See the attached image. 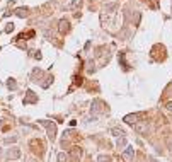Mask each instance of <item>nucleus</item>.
<instances>
[{"mask_svg":"<svg viewBox=\"0 0 172 162\" xmlns=\"http://www.w3.org/2000/svg\"><path fill=\"white\" fill-rule=\"evenodd\" d=\"M167 109H169V111H172V102H167Z\"/></svg>","mask_w":172,"mask_h":162,"instance_id":"nucleus-13","label":"nucleus"},{"mask_svg":"<svg viewBox=\"0 0 172 162\" xmlns=\"http://www.w3.org/2000/svg\"><path fill=\"white\" fill-rule=\"evenodd\" d=\"M152 162H157V161H152Z\"/></svg>","mask_w":172,"mask_h":162,"instance_id":"nucleus-14","label":"nucleus"},{"mask_svg":"<svg viewBox=\"0 0 172 162\" xmlns=\"http://www.w3.org/2000/svg\"><path fill=\"white\" fill-rule=\"evenodd\" d=\"M140 116H142V114H128V116H125V121L130 123V125H133V123H136V120H138Z\"/></svg>","mask_w":172,"mask_h":162,"instance_id":"nucleus-2","label":"nucleus"},{"mask_svg":"<svg viewBox=\"0 0 172 162\" xmlns=\"http://www.w3.org/2000/svg\"><path fill=\"white\" fill-rule=\"evenodd\" d=\"M67 29H68V20H60V31L65 32Z\"/></svg>","mask_w":172,"mask_h":162,"instance_id":"nucleus-4","label":"nucleus"},{"mask_svg":"<svg viewBox=\"0 0 172 162\" xmlns=\"http://www.w3.org/2000/svg\"><path fill=\"white\" fill-rule=\"evenodd\" d=\"M136 130L140 133H147V125H136Z\"/></svg>","mask_w":172,"mask_h":162,"instance_id":"nucleus-5","label":"nucleus"},{"mask_svg":"<svg viewBox=\"0 0 172 162\" xmlns=\"http://www.w3.org/2000/svg\"><path fill=\"white\" fill-rule=\"evenodd\" d=\"M111 133H114L116 137H123V135H125V133H123L121 130H116V128H113V130H111Z\"/></svg>","mask_w":172,"mask_h":162,"instance_id":"nucleus-7","label":"nucleus"},{"mask_svg":"<svg viewBox=\"0 0 172 162\" xmlns=\"http://www.w3.org/2000/svg\"><path fill=\"white\" fill-rule=\"evenodd\" d=\"M133 155H135V150H133L131 147H128V149H126V152L123 154V157H125V159H126L128 162H130L131 159H133Z\"/></svg>","mask_w":172,"mask_h":162,"instance_id":"nucleus-3","label":"nucleus"},{"mask_svg":"<svg viewBox=\"0 0 172 162\" xmlns=\"http://www.w3.org/2000/svg\"><path fill=\"white\" fill-rule=\"evenodd\" d=\"M7 155H9V159H10V157H12V159H15V157H19V150H12V152L9 150V154H7Z\"/></svg>","mask_w":172,"mask_h":162,"instance_id":"nucleus-6","label":"nucleus"},{"mask_svg":"<svg viewBox=\"0 0 172 162\" xmlns=\"http://www.w3.org/2000/svg\"><path fill=\"white\" fill-rule=\"evenodd\" d=\"M41 123L48 126V133H49V138L53 140V138H55V133H56V126H55V125H49L48 121H41Z\"/></svg>","mask_w":172,"mask_h":162,"instance_id":"nucleus-1","label":"nucleus"},{"mask_svg":"<svg viewBox=\"0 0 172 162\" xmlns=\"http://www.w3.org/2000/svg\"><path fill=\"white\" fill-rule=\"evenodd\" d=\"M5 31H7V32H10V31H14V24H9V27H7Z\"/></svg>","mask_w":172,"mask_h":162,"instance_id":"nucleus-11","label":"nucleus"},{"mask_svg":"<svg viewBox=\"0 0 172 162\" xmlns=\"http://www.w3.org/2000/svg\"><path fill=\"white\" fill-rule=\"evenodd\" d=\"M77 7H80V0H75V2H72V5H70V9L73 10V9H77Z\"/></svg>","mask_w":172,"mask_h":162,"instance_id":"nucleus-8","label":"nucleus"},{"mask_svg":"<svg viewBox=\"0 0 172 162\" xmlns=\"http://www.w3.org/2000/svg\"><path fill=\"white\" fill-rule=\"evenodd\" d=\"M24 14H26V10H24V9H19V10H17V15H20V17H22Z\"/></svg>","mask_w":172,"mask_h":162,"instance_id":"nucleus-10","label":"nucleus"},{"mask_svg":"<svg viewBox=\"0 0 172 162\" xmlns=\"http://www.w3.org/2000/svg\"><path fill=\"white\" fill-rule=\"evenodd\" d=\"M58 161H60V162L67 161V155H63V154H60V155H58Z\"/></svg>","mask_w":172,"mask_h":162,"instance_id":"nucleus-9","label":"nucleus"},{"mask_svg":"<svg viewBox=\"0 0 172 162\" xmlns=\"http://www.w3.org/2000/svg\"><path fill=\"white\" fill-rule=\"evenodd\" d=\"M99 162H109V159H107V157H104V155H102V157H99Z\"/></svg>","mask_w":172,"mask_h":162,"instance_id":"nucleus-12","label":"nucleus"}]
</instances>
